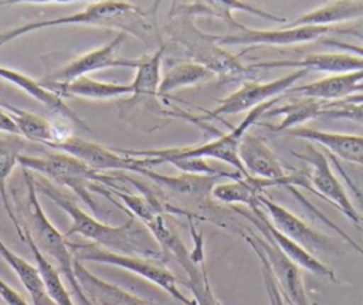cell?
<instances>
[{
  "instance_id": "cell-1",
  "label": "cell",
  "mask_w": 363,
  "mask_h": 305,
  "mask_svg": "<svg viewBox=\"0 0 363 305\" xmlns=\"http://www.w3.org/2000/svg\"><path fill=\"white\" fill-rule=\"evenodd\" d=\"M157 3L159 0H156L152 10L146 11L126 0L91 1L84 10L74 14L48 20H33L0 31V50L21 35L58 26H91L116 30L119 33L133 35L143 43L146 48L153 44H156L159 48L164 44V41L162 28L157 24Z\"/></svg>"
},
{
  "instance_id": "cell-2",
  "label": "cell",
  "mask_w": 363,
  "mask_h": 305,
  "mask_svg": "<svg viewBox=\"0 0 363 305\" xmlns=\"http://www.w3.org/2000/svg\"><path fill=\"white\" fill-rule=\"evenodd\" d=\"M34 182L38 193H43L68 214L71 224L65 233L67 238L71 235H81L89 243L111 251L164 261L163 251L155 237L146 227H139L136 224V217L133 214H128V220L122 224L111 226L85 213L48 179L34 176Z\"/></svg>"
},
{
  "instance_id": "cell-3",
  "label": "cell",
  "mask_w": 363,
  "mask_h": 305,
  "mask_svg": "<svg viewBox=\"0 0 363 305\" xmlns=\"http://www.w3.org/2000/svg\"><path fill=\"white\" fill-rule=\"evenodd\" d=\"M23 169V177L26 183V200L21 209L23 218L20 220L21 228H26L41 253L55 265L69 285L71 294L78 299L81 305H92L81 289L74 271L75 257L69 247V241L47 217L41 203L38 200V192L34 182V173L28 169Z\"/></svg>"
},
{
  "instance_id": "cell-4",
  "label": "cell",
  "mask_w": 363,
  "mask_h": 305,
  "mask_svg": "<svg viewBox=\"0 0 363 305\" xmlns=\"http://www.w3.org/2000/svg\"><path fill=\"white\" fill-rule=\"evenodd\" d=\"M281 96H277L274 99H269L251 111L247 112L244 119L234 126L230 132L221 133L216 139L196 145V146H183V148H167V149H147V150H135V149H119L115 148L118 152L128 155V156H135V157H142L146 167H156L163 163H172L173 160L177 159H187V157H201V159H216L220 162H224L234 167L237 172H240L244 177L248 176L245 172L240 156H238V149L242 136L245 132H248L250 126H252L259 116H262L268 109H271Z\"/></svg>"
},
{
  "instance_id": "cell-5",
  "label": "cell",
  "mask_w": 363,
  "mask_h": 305,
  "mask_svg": "<svg viewBox=\"0 0 363 305\" xmlns=\"http://www.w3.org/2000/svg\"><path fill=\"white\" fill-rule=\"evenodd\" d=\"M166 41L176 45L187 60L194 61L216 77L237 78L250 72L248 65H244L238 58L223 48L217 35L204 33L194 24L191 16H177L169 18V23L162 28Z\"/></svg>"
},
{
  "instance_id": "cell-6",
  "label": "cell",
  "mask_w": 363,
  "mask_h": 305,
  "mask_svg": "<svg viewBox=\"0 0 363 305\" xmlns=\"http://www.w3.org/2000/svg\"><path fill=\"white\" fill-rule=\"evenodd\" d=\"M18 165L24 169L38 173L51 183L67 187L74 192L95 214L101 211L96 200L92 196L91 184L102 183L105 173H99L84 163L81 159L58 150L44 152L43 155H21Z\"/></svg>"
},
{
  "instance_id": "cell-7",
  "label": "cell",
  "mask_w": 363,
  "mask_h": 305,
  "mask_svg": "<svg viewBox=\"0 0 363 305\" xmlns=\"http://www.w3.org/2000/svg\"><path fill=\"white\" fill-rule=\"evenodd\" d=\"M69 247L75 260L78 261H91L99 262L106 265H113L126 271H130L146 281L155 284L156 287L166 291L172 298L179 301L182 305H196L193 298L186 296L179 285L177 279L173 272L163 264L162 260L139 257V255H129L116 251H111L94 243H71Z\"/></svg>"
},
{
  "instance_id": "cell-8",
  "label": "cell",
  "mask_w": 363,
  "mask_h": 305,
  "mask_svg": "<svg viewBox=\"0 0 363 305\" xmlns=\"http://www.w3.org/2000/svg\"><path fill=\"white\" fill-rule=\"evenodd\" d=\"M309 70L305 68H295L292 72L279 77L274 81L268 82H257V81H245L238 89L223 98L211 111H206V115L196 116V122H203L208 119H217L224 115H235L241 112H248L252 108L281 96L289 88L295 85L299 79H302Z\"/></svg>"
},
{
  "instance_id": "cell-9",
  "label": "cell",
  "mask_w": 363,
  "mask_h": 305,
  "mask_svg": "<svg viewBox=\"0 0 363 305\" xmlns=\"http://www.w3.org/2000/svg\"><path fill=\"white\" fill-rule=\"evenodd\" d=\"M292 155L309 165V189L330 201L352 223L363 228V216L354 207L342 183L333 173L328 156L313 145H308L303 152H292Z\"/></svg>"
},
{
  "instance_id": "cell-10",
  "label": "cell",
  "mask_w": 363,
  "mask_h": 305,
  "mask_svg": "<svg viewBox=\"0 0 363 305\" xmlns=\"http://www.w3.org/2000/svg\"><path fill=\"white\" fill-rule=\"evenodd\" d=\"M48 148L67 152L84 163H86L94 170L104 173V172H135L139 173L146 167L142 157L128 156L118 152L115 148H106L104 145L67 135L58 142L51 143Z\"/></svg>"
},
{
  "instance_id": "cell-11",
  "label": "cell",
  "mask_w": 363,
  "mask_h": 305,
  "mask_svg": "<svg viewBox=\"0 0 363 305\" xmlns=\"http://www.w3.org/2000/svg\"><path fill=\"white\" fill-rule=\"evenodd\" d=\"M247 234L262 251L284 299L292 305H313L306 292L301 267L289 260L268 234L261 231L257 234L250 230Z\"/></svg>"
},
{
  "instance_id": "cell-12",
  "label": "cell",
  "mask_w": 363,
  "mask_h": 305,
  "mask_svg": "<svg viewBox=\"0 0 363 305\" xmlns=\"http://www.w3.org/2000/svg\"><path fill=\"white\" fill-rule=\"evenodd\" d=\"M240 160L248 176L274 180L279 186L308 187L306 180L298 173H286L284 165L269 146L257 135L245 132L238 149Z\"/></svg>"
},
{
  "instance_id": "cell-13",
  "label": "cell",
  "mask_w": 363,
  "mask_h": 305,
  "mask_svg": "<svg viewBox=\"0 0 363 305\" xmlns=\"http://www.w3.org/2000/svg\"><path fill=\"white\" fill-rule=\"evenodd\" d=\"M259 207L265 211L267 217L272 223V226L302 245L312 254H336L337 248L332 238L325 235L323 233L315 230L305 220L285 209L284 206L275 203L265 193L259 196Z\"/></svg>"
},
{
  "instance_id": "cell-14",
  "label": "cell",
  "mask_w": 363,
  "mask_h": 305,
  "mask_svg": "<svg viewBox=\"0 0 363 305\" xmlns=\"http://www.w3.org/2000/svg\"><path fill=\"white\" fill-rule=\"evenodd\" d=\"M337 30V26H294L274 30H258L241 26L238 30L217 35L218 43L224 45H291L318 40L330 31Z\"/></svg>"
},
{
  "instance_id": "cell-15",
  "label": "cell",
  "mask_w": 363,
  "mask_h": 305,
  "mask_svg": "<svg viewBox=\"0 0 363 305\" xmlns=\"http://www.w3.org/2000/svg\"><path fill=\"white\" fill-rule=\"evenodd\" d=\"M234 11H244L265 20L277 21V23H286L285 17L272 14L255 4H251L245 0H172L167 17H177V16H208L223 20L231 31L238 30L242 24L238 23L233 13Z\"/></svg>"
},
{
  "instance_id": "cell-16",
  "label": "cell",
  "mask_w": 363,
  "mask_h": 305,
  "mask_svg": "<svg viewBox=\"0 0 363 305\" xmlns=\"http://www.w3.org/2000/svg\"><path fill=\"white\" fill-rule=\"evenodd\" d=\"M164 54H166V44L156 48L153 54L135 58L133 68L136 70V74L133 81L130 82L133 94L130 96L129 105H136L143 102L149 115L155 116L156 119H166L170 115L177 116V113L164 109L157 101L160 98L159 96V85L162 81L160 68L164 60Z\"/></svg>"
},
{
  "instance_id": "cell-17",
  "label": "cell",
  "mask_w": 363,
  "mask_h": 305,
  "mask_svg": "<svg viewBox=\"0 0 363 305\" xmlns=\"http://www.w3.org/2000/svg\"><path fill=\"white\" fill-rule=\"evenodd\" d=\"M128 34L118 33L109 43L105 45L91 50L78 58L69 61L62 68L54 71L52 74L47 75L43 81L47 82H68L79 77H85L91 72L101 71L105 68H115V67H123V68H133V60L119 57L116 54L118 48L122 45V43L126 40Z\"/></svg>"
},
{
  "instance_id": "cell-18",
  "label": "cell",
  "mask_w": 363,
  "mask_h": 305,
  "mask_svg": "<svg viewBox=\"0 0 363 305\" xmlns=\"http://www.w3.org/2000/svg\"><path fill=\"white\" fill-rule=\"evenodd\" d=\"M250 210H251V213H247L244 210L235 209V211H238L241 216L247 217L258 231L268 234L271 237V240L279 247V250L289 260H292L296 265H299L301 268H303V270H306V271H309V272H312V274H315L318 277H322V278H325L328 281L337 282L336 274H335V271L329 265L323 264L318 257H315V254L309 253L302 245H299L298 243H295L294 240H291L289 237H286L285 234L278 231L272 226V223L267 217L265 211L259 206L252 207Z\"/></svg>"
},
{
  "instance_id": "cell-19",
  "label": "cell",
  "mask_w": 363,
  "mask_h": 305,
  "mask_svg": "<svg viewBox=\"0 0 363 305\" xmlns=\"http://www.w3.org/2000/svg\"><path fill=\"white\" fill-rule=\"evenodd\" d=\"M140 174L150 179L160 190L174 196L177 200L197 206L207 204L208 199L211 197L213 187L217 184L218 179H221V176L216 174H197L186 172L176 176H169L157 173L149 167H145Z\"/></svg>"
},
{
  "instance_id": "cell-20",
  "label": "cell",
  "mask_w": 363,
  "mask_h": 305,
  "mask_svg": "<svg viewBox=\"0 0 363 305\" xmlns=\"http://www.w3.org/2000/svg\"><path fill=\"white\" fill-rule=\"evenodd\" d=\"M189 224L194 247L191 251L187 250L184 254H182L176 261L186 272V284L193 295L196 305H221L211 288L208 274L206 270L203 235L201 233L196 231L191 218H189Z\"/></svg>"
},
{
  "instance_id": "cell-21",
  "label": "cell",
  "mask_w": 363,
  "mask_h": 305,
  "mask_svg": "<svg viewBox=\"0 0 363 305\" xmlns=\"http://www.w3.org/2000/svg\"><path fill=\"white\" fill-rule=\"evenodd\" d=\"M0 78L10 82L14 87H17L24 94L30 95L33 99L38 101L50 112L60 115L61 118L69 121L74 126H77L82 131L91 132L86 122L82 118H79V115L65 104L64 98H61L60 95H57L55 92L48 89L45 85L41 84V81H37L24 72H20L17 70L3 67V65H0Z\"/></svg>"
},
{
  "instance_id": "cell-22",
  "label": "cell",
  "mask_w": 363,
  "mask_h": 305,
  "mask_svg": "<svg viewBox=\"0 0 363 305\" xmlns=\"http://www.w3.org/2000/svg\"><path fill=\"white\" fill-rule=\"evenodd\" d=\"M305 68L315 70L330 74H343L353 71H363V57L350 54L346 51L340 52H323L311 54L302 60H275V61H261L257 64H250L248 70H272V68Z\"/></svg>"
},
{
  "instance_id": "cell-23",
  "label": "cell",
  "mask_w": 363,
  "mask_h": 305,
  "mask_svg": "<svg viewBox=\"0 0 363 305\" xmlns=\"http://www.w3.org/2000/svg\"><path fill=\"white\" fill-rule=\"evenodd\" d=\"M74 271L81 289L92 305H155L150 301L96 277L82 261L75 260Z\"/></svg>"
},
{
  "instance_id": "cell-24",
  "label": "cell",
  "mask_w": 363,
  "mask_h": 305,
  "mask_svg": "<svg viewBox=\"0 0 363 305\" xmlns=\"http://www.w3.org/2000/svg\"><path fill=\"white\" fill-rule=\"evenodd\" d=\"M363 71L332 74L322 79L289 88L284 95L313 98L320 101H340L353 94L363 92Z\"/></svg>"
},
{
  "instance_id": "cell-25",
  "label": "cell",
  "mask_w": 363,
  "mask_h": 305,
  "mask_svg": "<svg viewBox=\"0 0 363 305\" xmlns=\"http://www.w3.org/2000/svg\"><path fill=\"white\" fill-rule=\"evenodd\" d=\"M286 132L291 136L315 142L323 146L329 150L332 156L337 159H343L346 162L363 166V136L360 135L328 132L302 125L288 129Z\"/></svg>"
},
{
  "instance_id": "cell-26",
  "label": "cell",
  "mask_w": 363,
  "mask_h": 305,
  "mask_svg": "<svg viewBox=\"0 0 363 305\" xmlns=\"http://www.w3.org/2000/svg\"><path fill=\"white\" fill-rule=\"evenodd\" d=\"M41 84L61 98H85L105 101L133 94L130 84L102 82L89 78L88 75L75 78L68 82H47L41 79Z\"/></svg>"
},
{
  "instance_id": "cell-27",
  "label": "cell",
  "mask_w": 363,
  "mask_h": 305,
  "mask_svg": "<svg viewBox=\"0 0 363 305\" xmlns=\"http://www.w3.org/2000/svg\"><path fill=\"white\" fill-rule=\"evenodd\" d=\"M279 186L274 180L259 177H238L227 183H217L213 187L211 197L224 204H244L248 209L259 206V196L268 187Z\"/></svg>"
},
{
  "instance_id": "cell-28",
  "label": "cell",
  "mask_w": 363,
  "mask_h": 305,
  "mask_svg": "<svg viewBox=\"0 0 363 305\" xmlns=\"http://www.w3.org/2000/svg\"><path fill=\"white\" fill-rule=\"evenodd\" d=\"M26 148V140L21 135L17 133H4L0 132V199L3 201V206L6 209V213L9 218L11 220L17 235L23 241V228L20 224V220L17 218V214L9 200L7 194V180L10 174L13 173L14 167L18 165L20 156L23 155V150Z\"/></svg>"
},
{
  "instance_id": "cell-29",
  "label": "cell",
  "mask_w": 363,
  "mask_h": 305,
  "mask_svg": "<svg viewBox=\"0 0 363 305\" xmlns=\"http://www.w3.org/2000/svg\"><path fill=\"white\" fill-rule=\"evenodd\" d=\"M0 106L11 116L14 121L18 135H21L24 139L41 143L45 146H50L54 142L61 140L69 133H61L50 121L45 118L33 113L30 111L17 108L9 102L0 101Z\"/></svg>"
},
{
  "instance_id": "cell-30",
  "label": "cell",
  "mask_w": 363,
  "mask_h": 305,
  "mask_svg": "<svg viewBox=\"0 0 363 305\" xmlns=\"http://www.w3.org/2000/svg\"><path fill=\"white\" fill-rule=\"evenodd\" d=\"M363 17V0H335L299 16L284 26H337Z\"/></svg>"
},
{
  "instance_id": "cell-31",
  "label": "cell",
  "mask_w": 363,
  "mask_h": 305,
  "mask_svg": "<svg viewBox=\"0 0 363 305\" xmlns=\"http://www.w3.org/2000/svg\"><path fill=\"white\" fill-rule=\"evenodd\" d=\"M0 257L9 264L13 272L18 277L21 285L31 299V305H55L50 298L44 279L37 265L30 264L26 258L11 251L0 238Z\"/></svg>"
},
{
  "instance_id": "cell-32",
  "label": "cell",
  "mask_w": 363,
  "mask_h": 305,
  "mask_svg": "<svg viewBox=\"0 0 363 305\" xmlns=\"http://www.w3.org/2000/svg\"><path fill=\"white\" fill-rule=\"evenodd\" d=\"M328 101L313 99V98H305V96H295L294 101L288 102L286 105L271 108L264 115L267 116H278L281 115L282 119L278 125H268L269 129L275 132L288 131L295 126H301V123L311 121L316 116H320V111L326 105Z\"/></svg>"
},
{
  "instance_id": "cell-33",
  "label": "cell",
  "mask_w": 363,
  "mask_h": 305,
  "mask_svg": "<svg viewBox=\"0 0 363 305\" xmlns=\"http://www.w3.org/2000/svg\"><path fill=\"white\" fill-rule=\"evenodd\" d=\"M23 241L27 244L28 250L31 251L35 265L38 267L41 277L44 279L47 292L50 298L55 302V305H75L72 301V294L68 291L65 284L62 282L60 271L55 268V265L41 253V250L34 243L31 234L23 228Z\"/></svg>"
},
{
  "instance_id": "cell-34",
  "label": "cell",
  "mask_w": 363,
  "mask_h": 305,
  "mask_svg": "<svg viewBox=\"0 0 363 305\" xmlns=\"http://www.w3.org/2000/svg\"><path fill=\"white\" fill-rule=\"evenodd\" d=\"M216 77L210 70L206 67L190 61V60H182L174 64H172L164 75L162 77L160 85H159V96H167L170 92L191 87L196 84H200L203 81H207L210 78Z\"/></svg>"
},
{
  "instance_id": "cell-35",
  "label": "cell",
  "mask_w": 363,
  "mask_h": 305,
  "mask_svg": "<svg viewBox=\"0 0 363 305\" xmlns=\"http://www.w3.org/2000/svg\"><path fill=\"white\" fill-rule=\"evenodd\" d=\"M241 237L245 240V243L252 248V251L255 253L257 258L261 262V274H262V279H264V285H265V291H267V296H268V301H269V305H286L275 279H274V275L269 270V265L262 254V251L259 250V247L251 240V237L247 234V233H241Z\"/></svg>"
},
{
  "instance_id": "cell-36",
  "label": "cell",
  "mask_w": 363,
  "mask_h": 305,
  "mask_svg": "<svg viewBox=\"0 0 363 305\" xmlns=\"http://www.w3.org/2000/svg\"><path fill=\"white\" fill-rule=\"evenodd\" d=\"M320 116L328 119H347L352 122L363 123V102L330 101L326 102L320 111Z\"/></svg>"
},
{
  "instance_id": "cell-37",
  "label": "cell",
  "mask_w": 363,
  "mask_h": 305,
  "mask_svg": "<svg viewBox=\"0 0 363 305\" xmlns=\"http://www.w3.org/2000/svg\"><path fill=\"white\" fill-rule=\"evenodd\" d=\"M0 301L3 305H30L20 292L0 278Z\"/></svg>"
},
{
  "instance_id": "cell-38",
  "label": "cell",
  "mask_w": 363,
  "mask_h": 305,
  "mask_svg": "<svg viewBox=\"0 0 363 305\" xmlns=\"http://www.w3.org/2000/svg\"><path fill=\"white\" fill-rule=\"evenodd\" d=\"M77 1H98V0H0V6L14 4H67Z\"/></svg>"
},
{
  "instance_id": "cell-39",
  "label": "cell",
  "mask_w": 363,
  "mask_h": 305,
  "mask_svg": "<svg viewBox=\"0 0 363 305\" xmlns=\"http://www.w3.org/2000/svg\"><path fill=\"white\" fill-rule=\"evenodd\" d=\"M323 44L328 45V47L337 48L339 51H346V52H350V54H356V55L363 57V45L350 44V43H343V41H337V40H333V38L325 40Z\"/></svg>"
},
{
  "instance_id": "cell-40",
  "label": "cell",
  "mask_w": 363,
  "mask_h": 305,
  "mask_svg": "<svg viewBox=\"0 0 363 305\" xmlns=\"http://www.w3.org/2000/svg\"><path fill=\"white\" fill-rule=\"evenodd\" d=\"M329 159H332L333 160V163H335V166L337 167V170L340 172V174L343 176V179L346 180V183L349 184V187L352 189V192H353V194H354V197H356V200L359 201V204H360V207H362V211H359L362 216H363V192L352 182V179L349 177V174L342 169V166L339 165V159L337 157H335V156H332V155H329Z\"/></svg>"
},
{
  "instance_id": "cell-41",
  "label": "cell",
  "mask_w": 363,
  "mask_h": 305,
  "mask_svg": "<svg viewBox=\"0 0 363 305\" xmlns=\"http://www.w3.org/2000/svg\"><path fill=\"white\" fill-rule=\"evenodd\" d=\"M0 132L17 133L18 135V131H17V126H16L14 121L11 119V116L1 106H0Z\"/></svg>"
},
{
  "instance_id": "cell-42",
  "label": "cell",
  "mask_w": 363,
  "mask_h": 305,
  "mask_svg": "<svg viewBox=\"0 0 363 305\" xmlns=\"http://www.w3.org/2000/svg\"><path fill=\"white\" fill-rule=\"evenodd\" d=\"M340 101H345V102H363V92H357V94H353L345 99H340Z\"/></svg>"
},
{
  "instance_id": "cell-43",
  "label": "cell",
  "mask_w": 363,
  "mask_h": 305,
  "mask_svg": "<svg viewBox=\"0 0 363 305\" xmlns=\"http://www.w3.org/2000/svg\"><path fill=\"white\" fill-rule=\"evenodd\" d=\"M353 34H354V35H357L359 38H362V40H363V34H359V33H353Z\"/></svg>"
},
{
  "instance_id": "cell-44",
  "label": "cell",
  "mask_w": 363,
  "mask_h": 305,
  "mask_svg": "<svg viewBox=\"0 0 363 305\" xmlns=\"http://www.w3.org/2000/svg\"><path fill=\"white\" fill-rule=\"evenodd\" d=\"M285 302H286V305H292V304H289V302H288V301H285Z\"/></svg>"
},
{
  "instance_id": "cell-45",
  "label": "cell",
  "mask_w": 363,
  "mask_h": 305,
  "mask_svg": "<svg viewBox=\"0 0 363 305\" xmlns=\"http://www.w3.org/2000/svg\"><path fill=\"white\" fill-rule=\"evenodd\" d=\"M0 305H1V301H0Z\"/></svg>"
}]
</instances>
